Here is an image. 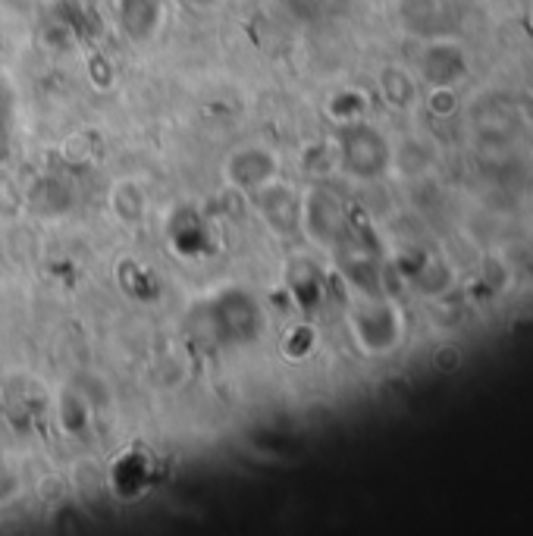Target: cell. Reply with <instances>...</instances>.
Returning a JSON list of instances; mask_svg holds the SVG:
<instances>
[]
</instances>
